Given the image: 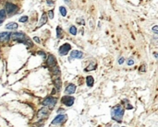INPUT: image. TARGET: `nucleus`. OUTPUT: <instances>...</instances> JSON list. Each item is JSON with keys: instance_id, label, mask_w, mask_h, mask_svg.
Returning a JSON list of instances; mask_svg holds the SVG:
<instances>
[{"instance_id": "nucleus-1", "label": "nucleus", "mask_w": 158, "mask_h": 127, "mask_svg": "<svg viewBox=\"0 0 158 127\" xmlns=\"http://www.w3.org/2000/svg\"><path fill=\"white\" fill-rule=\"evenodd\" d=\"M124 115V109L121 105H116L111 111V116L114 121H116L118 123H121Z\"/></svg>"}, {"instance_id": "nucleus-2", "label": "nucleus", "mask_w": 158, "mask_h": 127, "mask_svg": "<svg viewBox=\"0 0 158 127\" xmlns=\"http://www.w3.org/2000/svg\"><path fill=\"white\" fill-rule=\"evenodd\" d=\"M56 99L54 97H52V96H49V97H46L44 100H43V105L44 107H46L47 109H54V107L55 105L56 104Z\"/></svg>"}, {"instance_id": "nucleus-3", "label": "nucleus", "mask_w": 158, "mask_h": 127, "mask_svg": "<svg viewBox=\"0 0 158 127\" xmlns=\"http://www.w3.org/2000/svg\"><path fill=\"white\" fill-rule=\"evenodd\" d=\"M70 49H71V45H70V43H64L63 45H61L58 49V53H59V55H62V56H65V55H67L68 54V52L70 51Z\"/></svg>"}, {"instance_id": "nucleus-4", "label": "nucleus", "mask_w": 158, "mask_h": 127, "mask_svg": "<svg viewBox=\"0 0 158 127\" xmlns=\"http://www.w3.org/2000/svg\"><path fill=\"white\" fill-rule=\"evenodd\" d=\"M5 10H6V13H8V15H13L14 13L17 12L18 6H16V5H14V4L12 3H6Z\"/></svg>"}, {"instance_id": "nucleus-5", "label": "nucleus", "mask_w": 158, "mask_h": 127, "mask_svg": "<svg viewBox=\"0 0 158 127\" xmlns=\"http://www.w3.org/2000/svg\"><path fill=\"white\" fill-rule=\"evenodd\" d=\"M74 100L75 99L70 95H68V96H64V97H62L61 99V102L63 103L65 106H67V107H70V106H72L74 104Z\"/></svg>"}, {"instance_id": "nucleus-6", "label": "nucleus", "mask_w": 158, "mask_h": 127, "mask_svg": "<svg viewBox=\"0 0 158 127\" xmlns=\"http://www.w3.org/2000/svg\"><path fill=\"white\" fill-rule=\"evenodd\" d=\"M67 120V115L66 114H59L56 117L53 122H52V124H60L62 123H64L65 121Z\"/></svg>"}, {"instance_id": "nucleus-7", "label": "nucleus", "mask_w": 158, "mask_h": 127, "mask_svg": "<svg viewBox=\"0 0 158 127\" xmlns=\"http://www.w3.org/2000/svg\"><path fill=\"white\" fill-rule=\"evenodd\" d=\"M83 56V53L78 50H74L70 53V58H68V60H72V59H80Z\"/></svg>"}, {"instance_id": "nucleus-8", "label": "nucleus", "mask_w": 158, "mask_h": 127, "mask_svg": "<svg viewBox=\"0 0 158 127\" xmlns=\"http://www.w3.org/2000/svg\"><path fill=\"white\" fill-rule=\"evenodd\" d=\"M37 116H38V118L39 119L47 118V117H48V109H47L46 107H43V108L38 112Z\"/></svg>"}, {"instance_id": "nucleus-9", "label": "nucleus", "mask_w": 158, "mask_h": 127, "mask_svg": "<svg viewBox=\"0 0 158 127\" xmlns=\"http://www.w3.org/2000/svg\"><path fill=\"white\" fill-rule=\"evenodd\" d=\"M10 38L12 40H14V41L20 42L22 40L25 39V34L22 33V32H14V33H11Z\"/></svg>"}, {"instance_id": "nucleus-10", "label": "nucleus", "mask_w": 158, "mask_h": 127, "mask_svg": "<svg viewBox=\"0 0 158 127\" xmlns=\"http://www.w3.org/2000/svg\"><path fill=\"white\" fill-rule=\"evenodd\" d=\"M46 64L47 65L50 67H54L56 65V59L53 55H49L48 57H47V61H46Z\"/></svg>"}, {"instance_id": "nucleus-11", "label": "nucleus", "mask_w": 158, "mask_h": 127, "mask_svg": "<svg viewBox=\"0 0 158 127\" xmlns=\"http://www.w3.org/2000/svg\"><path fill=\"white\" fill-rule=\"evenodd\" d=\"M75 91H76V85L75 84H70L67 86V88L65 89V92L68 94V95H72V94L75 93Z\"/></svg>"}, {"instance_id": "nucleus-12", "label": "nucleus", "mask_w": 158, "mask_h": 127, "mask_svg": "<svg viewBox=\"0 0 158 127\" xmlns=\"http://www.w3.org/2000/svg\"><path fill=\"white\" fill-rule=\"evenodd\" d=\"M10 35H11V33L8 32V31L1 32V33H0V42H8V41L10 39Z\"/></svg>"}, {"instance_id": "nucleus-13", "label": "nucleus", "mask_w": 158, "mask_h": 127, "mask_svg": "<svg viewBox=\"0 0 158 127\" xmlns=\"http://www.w3.org/2000/svg\"><path fill=\"white\" fill-rule=\"evenodd\" d=\"M47 22V15H46V13H43V15H42V17H41V18H40V21L39 23H38V26L37 27L40 28L42 27L43 25H44Z\"/></svg>"}, {"instance_id": "nucleus-14", "label": "nucleus", "mask_w": 158, "mask_h": 127, "mask_svg": "<svg viewBox=\"0 0 158 127\" xmlns=\"http://www.w3.org/2000/svg\"><path fill=\"white\" fill-rule=\"evenodd\" d=\"M54 83H55V87L58 90H59L61 88V84H62V82H61V79L60 77L58 76H55V78H54Z\"/></svg>"}, {"instance_id": "nucleus-15", "label": "nucleus", "mask_w": 158, "mask_h": 127, "mask_svg": "<svg viewBox=\"0 0 158 127\" xmlns=\"http://www.w3.org/2000/svg\"><path fill=\"white\" fill-rule=\"evenodd\" d=\"M18 27V25L16 23V22H9V23H8V24L6 25V29H8V30H17Z\"/></svg>"}, {"instance_id": "nucleus-16", "label": "nucleus", "mask_w": 158, "mask_h": 127, "mask_svg": "<svg viewBox=\"0 0 158 127\" xmlns=\"http://www.w3.org/2000/svg\"><path fill=\"white\" fill-rule=\"evenodd\" d=\"M86 84L88 87H92L94 84V78L92 76H86Z\"/></svg>"}, {"instance_id": "nucleus-17", "label": "nucleus", "mask_w": 158, "mask_h": 127, "mask_svg": "<svg viewBox=\"0 0 158 127\" xmlns=\"http://www.w3.org/2000/svg\"><path fill=\"white\" fill-rule=\"evenodd\" d=\"M96 63H94V62H92V63H91L90 64H89L88 66L86 67L85 69H84V71L85 72H89V71H92V70H94L95 68H96Z\"/></svg>"}, {"instance_id": "nucleus-18", "label": "nucleus", "mask_w": 158, "mask_h": 127, "mask_svg": "<svg viewBox=\"0 0 158 127\" xmlns=\"http://www.w3.org/2000/svg\"><path fill=\"white\" fill-rule=\"evenodd\" d=\"M59 11H60V14L62 15V17H66L67 16V9L65 6H59Z\"/></svg>"}, {"instance_id": "nucleus-19", "label": "nucleus", "mask_w": 158, "mask_h": 127, "mask_svg": "<svg viewBox=\"0 0 158 127\" xmlns=\"http://www.w3.org/2000/svg\"><path fill=\"white\" fill-rule=\"evenodd\" d=\"M6 10L5 9H0V21H4V18H6Z\"/></svg>"}, {"instance_id": "nucleus-20", "label": "nucleus", "mask_w": 158, "mask_h": 127, "mask_svg": "<svg viewBox=\"0 0 158 127\" xmlns=\"http://www.w3.org/2000/svg\"><path fill=\"white\" fill-rule=\"evenodd\" d=\"M62 36H63V30L58 26V27L56 28V37H58V38H61Z\"/></svg>"}, {"instance_id": "nucleus-21", "label": "nucleus", "mask_w": 158, "mask_h": 127, "mask_svg": "<svg viewBox=\"0 0 158 127\" xmlns=\"http://www.w3.org/2000/svg\"><path fill=\"white\" fill-rule=\"evenodd\" d=\"M53 74H54L55 76H59V75H60V69H59V67H58V65L54 66V68H53Z\"/></svg>"}, {"instance_id": "nucleus-22", "label": "nucleus", "mask_w": 158, "mask_h": 127, "mask_svg": "<svg viewBox=\"0 0 158 127\" xmlns=\"http://www.w3.org/2000/svg\"><path fill=\"white\" fill-rule=\"evenodd\" d=\"M70 33L72 34V35H76L77 34V28L75 27L74 25H72V26L70 28Z\"/></svg>"}, {"instance_id": "nucleus-23", "label": "nucleus", "mask_w": 158, "mask_h": 127, "mask_svg": "<svg viewBox=\"0 0 158 127\" xmlns=\"http://www.w3.org/2000/svg\"><path fill=\"white\" fill-rule=\"evenodd\" d=\"M38 55H41V56L43 57V59H46V54L44 53V52H43V51H39V52H38Z\"/></svg>"}, {"instance_id": "nucleus-24", "label": "nucleus", "mask_w": 158, "mask_h": 127, "mask_svg": "<svg viewBox=\"0 0 158 127\" xmlns=\"http://www.w3.org/2000/svg\"><path fill=\"white\" fill-rule=\"evenodd\" d=\"M48 18L50 19L54 18V10H49L48 11Z\"/></svg>"}, {"instance_id": "nucleus-25", "label": "nucleus", "mask_w": 158, "mask_h": 127, "mask_svg": "<svg viewBox=\"0 0 158 127\" xmlns=\"http://www.w3.org/2000/svg\"><path fill=\"white\" fill-rule=\"evenodd\" d=\"M27 20H28V17H27V16H23V17H22V18L18 19V21H20V22H26Z\"/></svg>"}, {"instance_id": "nucleus-26", "label": "nucleus", "mask_w": 158, "mask_h": 127, "mask_svg": "<svg viewBox=\"0 0 158 127\" xmlns=\"http://www.w3.org/2000/svg\"><path fill=\"white\" fill-rule=\"evenodd\" d=\"M77 23H79V24H80V25H84V23H85V22H84V20H83V18H78V19H77Z\"/></svg>"}, {"instance_id": "nucleus-27", "label": "nucleus", "mask_w": 158, "mask_h": 127, "mask_svg": "<svg viewBox=\"0 0 158 127\" xmlns=\"http://www.w3.org/2000/svg\"><path fill=\"white\" fill-rule=\"evenodd\" d=\"M46 3H47V5L50 6H53L55 4H54V1L53 0H46Z\"/></svg>"}, {"instance_id": "nucleus-28", "label": "nucleus", "mask_w": 158, "mask_h": 127, "mask_svg": "<svg viewBox=\"0 0 158 127\" xmlns=\"http://www.w3.org/2000/svg\"><path fill=\"white\" fill-rule=\"evenodd\" d=\"M152 30V31H154V32L155 34H157V33H158V27H157V25H155V26H154Z\"/></svg>"}, {"instance_id": "nucleus-29", "label": "nucleus", "mask_w": 158, "mask_h": 127, "mask_svg": "<svg viewBox=\"0 0 158 127\" xmlns=\"http://www.w3.org/2000/svg\"><path fill=\"white\" fill-rule=\"evenodd\" d=\"M127 64H128V65H132V64H134V60L133 59H128Z\"/></svg>"}, {"instance_id": "nucleus-30", "label": "nucleus", "mask_w": 158, "mask_h": 127, "mask_svg": "<svg viewBox=\"0 0 158 127\" xmlns=\"http://www.w3.org/2000/svg\"><path fill=\"white\" fill-rule=\"evenodd\" d=\"M124 60H125L124 57H120V58H119V59H118V64H122L124 63Z\"/></svg>"}, {"instance_id": "nucleus-31", "label": "nucleus", "mask_w": 158, "mask_h": 127, "mask_svg": "<svg viewBox=\"0 0 158 127\" xmlns=\"http://www.w3.org/2000/svg\"><path fill=\"white\" fill-rule=\"evenodd\" d=\"M34 42H37V43H40V39L38 38V37H34Z\"/></svg>"}, {"instance_id": "nucleus-32", "label": "nucleus", "mask_w": 158, "mask_h": 127, "mask_svg": "<svg viewBox=\"0 0 158 127\" xmlns=\"http://www.w3.org/2000/svg\"><path fill=\"white\" fill-rule=\"evenodd\" d=\"M140 72H144L145 71V64H143V65H142V67H140Z\"/></svg>"}, {"instance_id": "nucleus-33", "label": "nucleus", "mask_w": 158, "mask_h": 127, "mask_svg": "<svg viewBox=\"0 0 158 127\" xmlns=\"http://www.w3.org/2000/svg\"><path fill=\"white\" fill-rule=\"evenodd\" d=\"M65 3L68 4V5H70V3H71V0H64Z\"/></svg>"}, {"instance_id": "nucleus-34", "label": "nucleus", "mask_w": 158, "mask_h": 127, "mask_svg": "<svg viewBox=\"0 0 158 127\" xmlns=\"http://www.w3.org/2000/svg\"><path fill=\"white\" fill-rule=\"evenodd\" d=\"M132 108H133V107H132V106H131L130 104H128V105H127V109L131 110V109H132Z\"/></svg>"}, {"instance_id": "nucleus-35", "label": "nucleus", "mask_w": 158, "mask_h": 127, "mask_svg": "<svg viewBox=\"0 0 158 127\" xmlns=\"http://www.w3.org/2000/svg\"><path fill=\"white\" fill-rule=\"evenodd\" d=\"M154 57H155V58H157V54H156V53H154Z\"/></svg>"}, {"instance_id": "nucleus-36", "label": "nucleus", "mask_w": 158, "mask_h": 127, "mask_svg": "<svg viewBox=\"0 0 158 127\" xmlns=\"http://www.w3.org/2000/svg\"><path fill=\"white\" fill-rule=\"evenodd\" d=\"M123 127H125V126H123Z\"/></svg>"}]
</instances>
